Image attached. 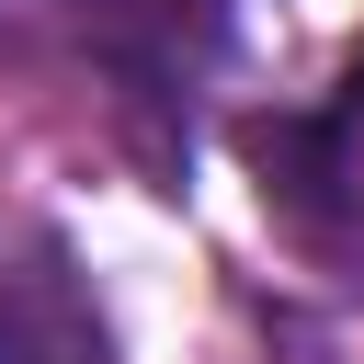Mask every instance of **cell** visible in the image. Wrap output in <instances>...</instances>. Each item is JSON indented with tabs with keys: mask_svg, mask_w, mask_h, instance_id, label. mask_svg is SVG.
Instances as JSON below:
<instances>
[{
	"mask_svg": "<svg viewBox=\"0 0 364 364\" xmlns=\"http://www.w3.org/2000/svg\"><path fill=\"white\" fill-rule=\"evenodd\" d=\"M0 364H102V318L57 262L0 273Z\"/></svg>",
	"mask_w": 364,
	"mask_h": 364,
	"instance_id": "obj_1",
	"label": "cell"
}]
</instances>
